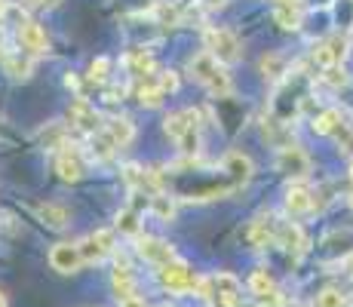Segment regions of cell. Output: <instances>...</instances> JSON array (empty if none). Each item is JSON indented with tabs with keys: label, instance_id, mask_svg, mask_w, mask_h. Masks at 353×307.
I'll return each mask as SVG.
<instances>
[{
	"label": "cell",
	"instance_id": "1",
	"mask_svg": "<svg viewBox=\"0 0 353 307\" xmlns=\"http://www.w3.org/2000/svg\"><path fill=\"white\" fill-rule=\"evenodd\" d=\"M191 74H194V80H200L203 86H206L212 95H228L230 92V77H228V71L221 68V61L212 56V52H196V56L191 59Z\"/></svg>",
	"mask_w": 353,
	"mask_h": 307
},
{
	"label": "cell",
	"instance_id": "2",
	"mask_svg": "<svg viewBox=\"0 0 353 307\" xmlns=\"http://www.w3.org/2000/svg\"><path fill=\"white\" fill-rule=\"evenodd\" d=\"M206 52H212L221 65H234V61L243 59L240 37L228 28H209L206 31Z\"/></svg>",
	"mask_w": 353,
	"mask_h": 307
},
{
	"label": "cell",
	"instance_id": "3",
	"mask_svg": "<svg viewBox=\"0 0 353 307\" xmlns=\"http://www.w3.org/2000/svg\"><path fill=\"white\" fill-rule=\"evenodd\" d=\"M157 277H160L163 289H169V292H194V286H196V274L185 261H179V258L160 264Z\"/></svg>",
	"mask_w": 353,
	"mask_h": 307
},
{
	"label": "cell",
	"instance_id": "4",
	"mask_svg": "<svg viewBox=\"0 0 353 307\" xmlns=\"http://www.w3.org/2000/svg\"><path fill=\"white\" fill-rule=\"evenodd\" d=\"M50 264L59 274H77L83 268V255H80L77 243H56L50 249Z\"/></svg>",
	"mask_w": 353,
	"mask_h": 307
},
{
	"label": "cell",
	"instance_id": "5",
	"mask_svg": "<svg viewBox=\"0 0 353 307\" xmlns=\"http://www.w3.org/2000/svg\"><path fill=\"white\" fill-rule=\"evenodd\" d=\"M19 46L25 50V56H46L50 52V37H46L43 25L37 22L19 25Z\"/></svg>",
	"mask_w": 353,
	"mask_h": 307
},
{
	"label": "cell",
	"instance_id": "6",
	"mask_svg": "<svg viewBox=\"0 0 353 307\" xmlns=\"http://www.w3.org/2000/svg\"><path fill=\"white\" fill-rule=\"evenodd\" d=\"M114 243H117V237H114V230H96V234H90L80 246V255H83V261H101L105 255H111L114 252Z\"/></svg>",
	"mask_w": 353,
	"mask_h": 307
},
{
	"label": "cell",
	"instance_id": "7",
	"mask_svg": "<svg viewBox=\"0 0 353 307\" xmlns=\"http://www.w3.org/2000/svg\"><path fill=\"white\" fill-rule=\"evenodd\" d=\"M135 252H139L145 261H151V264H166V261H172L175 258V252H172V246H169L166 240H157V237H135Z\"/></svg>",
	"mask_w": 353,
	"mask_h": 307
},
{
	"label": "cell",
	"instance_id": "8",
	"mask_svg": "<svg viewBox=\"0 0 353 307\" xmlns=\"http://www.w3.org/2000/svg\"><path fill=\"white\" fill-rule=\"evenodd\" d=\"M209 283H212V295L209 298H215L221 307H236L240 304V289L243 286H240V279H236L234 274H215Z\"/></svg>",
	"mask_w": 353,
	"mask_h": 307
},
{
	"label": "cell",
	"instance_id": "9",
	"mask_svg": "<svg viewBox=\"0 0 353 307\" xmlns=\"http://www.w3.org/2000/svg\"><path fill=\"white\" fill-rule=\"evenodd\" d=\"M276 169L286 175H295V179H304L310 172V157L301 151V148H280L276 154Z\"/></svg>",
	"mask_w": 353,
	"mask_h": 307
},
{
	"label": "cell",
	"instance_id": "10",
	"mask_svg": "<svg viewBox=\"0 0 353 307\" xmlns=\"http://www.w3.org/2000/svg\"><path fill=\"white\" fill-rule=\"evenodd\" d=\"M163 129H166V135L172 141H179L181 135L188 132V129H196V114L194 111H175V114H169V117L163 120Z\"/></svg>",
	"mask_w": 353,
	"mask_h": 307
},
{
	"label": "cell",
	"instance_id": "11",
	"mask_svg": "<svg viewBox=\"0 0 353 307\" xmlns=\"http://www.w3.org/2000/svg\"><path fill=\"white\" fill-rule=\"evenodd\" d=\"M274 22L280 25L283 31H298L301 28V10H298L292 0H280L274 6Z\"/></svg>",
	"mask_w": 353,
	"mask_h": 307
},
{
	"label": "cell",
	"instance_id": "12",
	"mask_svg": "<svg viewBox=\"0 0 353 307\" xmlns=\"http://www.w3.org/2000/svg\"><path fill=\"white\" fill-rule=\"evenodd\" d=\"M37 215H40V221L56 228V230L68 228V221H71V212H68V206H62V203H40Z\"/></svg>",
	"mask_w": 353,
	"mask_h": 307
},
{
	"label": "cell",
	"instance_id": "13",
	"mask_svg": "<svg viewBox=\"0 0 353 307\" xmlns=\"http://www.w3.org/2000/svg\"><path fill=\"white\" fill-rule=\"evenodd\" d=\"M286 209L292 215H304L314 209V197H310V190L304 184H292L286 190Z\"/></svg>",
	"mask_w": 353,
	"mask_h": 307
},
{
	"label": "cell",
	"instance_id": "14",
	"mask_svg": "<svg viewBox=\"0 0 353 307\" xmlns=\"http://www.w3.org/2000/svg\"><path fill=\"white\" fill-rule=\"evenodd\" d=\"M225 169L230 175H234L236 181H249L252 179V172H255V166H252V160H249L243 151H228L225 157Z\"/></svg>",
	"mask_w": 353,
	"mask_h": 307
},
{
	"label": "cell",
	"instance_id": "15",
	"mask_svg": "<svg viewBox=\"0 0 353 307\" xmlns=\"http://www.w3.org/2000/svg\"><path fill=\"white\" fill-rule=\"evenodd\" d=\"M68 117H71V123H77L80 129H86V132L99 129V117H96V111H92V108L86 105L83 99H74V101H71V111H68Z\"/></svg>",
	"mask_w": 353,
	"mask_h": 307
},
{
	"label": "cell",
	"instance_id": "16",
	"mask_svg": "<svg viewBox=\"0 0 353 307\" xmlns=\"http://www.w3.org/2000/svg\"><path fill=\"white\" fill-rule=\"evenodd\" d=\"M108 139H111L117 148H126L129 141L135 139V126H132V123H129L126 117H114V120H108Z\"/></svg>",
	"mask_w": 353,
	"mask_h": 307
},
{
	"label": "cell",
	"instance_id": "17",
	"mask_svg": "<svg viewBox=\"0 0 353 307\" xmlns=\"http://www.w3.org/2000/svg\"><path fill=\"white\" fill-rule=\"evenodd\" d=\"M111 283H114V292H117V298L135 295V274H132V268H129V264H117V268H114Z\"/></svg>",
	"mask_w": 353,
	"mask_h": 307
},
{
	"label": "cell",
	"instance_id": "18",
	"mask_svg": "<svg viewBox=\"0 0 353 307\" xmlns=\"http://www.w3.org/2000/svg\"><path fill=\"white\" fill-rule=\"evenodd\" d=\"M56 172H59V179L62 181H80L83 179V166H80V160L74 154H59Z\"/></svg>",
	"mask_w": 353,
	"mask_h": 307
},
{
	"label": "cell",
	"instance_id": "19",
	"mask_svg": "<svg viewBox=\"0 0 353 307\" xmlns=\"http://www.w3.org/2000/svg\"><path fill=\"white\" fill-rule=\"evenodd\" d=\"M280 243L286 246V249L292 252H304V246H307V240H304V230L298 228V224H286V228L280 230Z\"/></svg>",
	"mask_w": 353,
	"mask_h": 307
},
{
	"label": "cell",
	"instance_id": "20",
	"mask_svg": "<svg viewBox=\"0 0 353 307\" xmlns=\"http://www.w3.org/2000/svg\"><path fill=\"white\" fill-rule=\"evenodd\" d=\"M249 289H252L258 298H264V295H270V292H276V286L268 270H255V274L249 277Z\"/></svg>",
	"mask_w": 353,
	"mask_h": 307
},
{
	"label": "cell",
	"instance_id": "21",
	"mask_svg": "<svg viewBox=\"0 0 353 307\" xmlns=\"http://www.w3.org/2000/svg\"><path fill=\"white\" fill-rule=\"evenodd\" d=\"M151 209H154V215H157L160 221H172V215H175V203L169 200L166 194H154L151 197Z\"/></svg>",
	"mask_w": 353,
	"mask_h": 307
},
{
	"label": "cell",
	"instance_id": "22",
	"mask_svg": "<svg viewBox=\"0 0 353 307\" xmlns=\"http://www.w3.org/2000/svg\"><path fill=\"white\" fill-rule=\"evenodd\" d=\"M6 71H10L12 77H28L31 74V56H22V52H19V56H10L6 59Z\"/></svg>",
	"mask_w": 353,
	"mask_h": 307
},
{
	"label": "cell",
	"instance_id": "23",
	"mask_svg": "<svg viewBox=\"0 0 353 307\" xmlns=\"http://www.w3.org/2000/svg\"><path fill=\"white\" fill-rule=\"evenodd\" d=\"M261 71L268 74L270 80L283 77V71H286V61H283V56H276V52H270V56L261 59Z\"/></svg>",
	"mask_w": 353,
	"mask_h": 307
},
{
	"label": "cell",
	"instance_id": "24",
	"mask_svg": "<svg viewBox=\"0 0 353 307\" xmlns=\"http://www.w3.org/2000/svg\"><path fill=\"white\" fill-rule=\"evenodd\" d=\"M338 120H341V114H338V111H325V114H320V117H314V123H310V126H314V132L329 135L332 129L338 126Z\"/></svg>",
	"mask_w": 353,
	"mask_h": 307
},
{
	"label": "cell",
	"instance_id": "25",
	"mask_svg": "<svg viewBox=\"0 0 353 307\" xmlns=\"http://www.w3.org/2000/svg\"><path fill=\"white\" fill-rule=\"evenodd\" d=\"M163 99H166V92L160 90V86H141L139 90V101L141 105H148V108H157V105H163Z\"/></svg>",
	"mask_w": 353,
	"mask_h": 307
},
{
	"label": "cell",
	"instance_id": "26",
	"mask_svg": "<svg viewBox=\"0 0 353 307\" xmlns=\"http://www.w3.org/2000/svg\"><path fill=\"white\" fill-rule=\"evenodd\" d=\"M268 240H270V228L258 218V221H252V228H249V243L252 246H268Z\"/></svg>",
	"mask_w": 353,
	"mask_h": 307
},
{
	"label": "cell",
	"instance_id": "27",
	"mask_svg": "<svg viewBox=\"0 0 353 307\" xmlns=\"http://www.w3.org/2000/svg\"><path fill=\"white\" fill-rule=\"evenodd\" d=\"M117 228L123 230V234H129V237H139V234H141L135 212H120V215H117Z\"/></svg>",
	"mask_w": 353,
	"mask_h": 307
},
{
	"label": "cell",
	"instance_id": "28",
	"mask_svg": "<svg viewBox=\"0 0 353 307\" xmlns=\"http://www.w3.org/2000/svg\"><path fill=\"white\" fill-rule=\"evenodd\" d=\"M316 307H344V295L338 289H323L316 295Z\"/></svg>",
	"mask_w": 353,
	"mask_h": 307
},
{
	"label": "cell",
	"instance_id": "29",
	"mask_svg": "<svg viewBox=\"0 0 353 307\" xmlns=\"http://www.w3.org/2000/svg\"><path fill=\"white\" fill-rule=\"evenodd\" d=\"M108 77V59H96L90 65V80H96V83H101V80Z\"/></svg>",
	"mask_w": 353,
	"mask_h": 307
},
{
	"label": "cell",
	"instance_id": "30",
	"mask_svg": "<svg viewBox=\"0 0 353 307\" xmlns=\"http://www.w3.org/2000/svg\"><path fill=\"white\" fill-rule=\"evenodd\" d=\"M160 90L163 92H175V90H179V77H175V74L172 71H166V74H163V77H160Z\"/></svg>",
	"mask_w": 353,
	"mask_h": 307
},
{
	"label": "cell",
	"instance_id": "31",
	"mask_svg": "<svg viewBox=\"0 0 353 307\" xmlns=\"http://www.w3.org/2000/svg\"><path fill=\"white\" fill-rule=\"evenodd\" d=\"M117 307H148L145 304V298L135 292V295H123V298H117Z\"/></svg>",
	"mask_w": 353,
	"mask_h": 307
},
{
	"label": "cell",
	"instance_id": "32",
	"mask_svg": "<svg viewBox=\"0 0 353 307\" xmlns=\"http://www.w3.org/2000/svg\"><path fill=\"white\" fill-rule=\"evenodd\" d=\"M203 6H209V10H219V6H225L228 0H200Z\"/></svg>",
	"mask_w": 353,
	"mask_h": 307
},
{
	"label": "cell",
	"instance_id": "33",
	"mask_svg": "<svg viewBox=\"0 0 353 307\" xmlns=\"http://www.w3.org/2000/svg\"><path fill=\"white\" fill-rule=\"evenodd\" d=\"M344 270H347V277L353 279V255H347V258H344Z\"/></svg>",
	"mask_w": 353,
	"mask_h": 307
},
{
	"label": "cell",
	"instance_id": "34",
	"mask_svg": "<svg viewBox=\"0 0 353 307\" xmlns=\"http://www.w3.org/2000/svg\"><path fill=\"white\" fill-rule=\"evenodd\" d=\"M0 307H10V301H6V292L0 289Z\"/></svg>",
	"mask_w": 353,
	"mask_h": 307
},
{
	"label": "cell",
	"instance_id": "35",
	"mask_svg": "<svg viewBox=\"0 0 353 307\" xmlns=\"http://www.w3.org/2000/svg\"><path fill=\"white\" fill-rule=\"evenodd\" d=\"M40 3H43V6H56L59 0H40Z\"/></svg>",
	"mask_w": 353,
	"mask_h": 307
},
{
	"label": "cell",
	"instance_id": "36",
	"mask_svg": "<svg viewBox=\"0 0 353 307\" xmlns=\"http://www.w3.org/2000/svg\"><path fill=\"white\" fill-rule=\"evenodd\" d=\"M3 12H6V3H3V0H0V16H3Z\"/></svg>",
	"mask_w": 353,
	"mask_h": 307
},
{
	"label": "cell",
	"instance_id": "37",
	"mask_svg": "<svg viewBox=\"0 0 353 307\" xmlns=\"http://www.w3.org/2000/svg\"><path fill=\"white\" fill-rule=\"evenodd\" d=\"M350 184H353V163H350Z\"/></svg>",
	"mask_w": 353,
	"mask_h": 307
},
{
	"label": "cell",
	"instance_id": "38",
	"mask_svg": "<svg viewBox=\"0 0 353 307\" xmlns=\"http://www.w3.org/2000/svg\"><path fill=\"white\" fill-rule=\"evenodd\" d=\"M350 209H353V194H350Z\"/></svg>",
	"mask_w": 353,
	"mask_h": 307
},
{
	"label": "cell",
	"instance_id": "39",
	"mask_svg": "<svg viewBox=\"0 0 353 307\" xmlns=\"http://www.w3.org/2000/svg\"><path fill=\"white\" fill-rule=\"evenodd\" d=\"M160 307H172V304H160Z\"/></svg>",
	"mask_w": 353,
	"mask_h": 307
}]
</instances>
